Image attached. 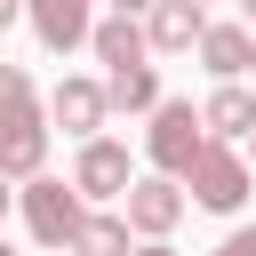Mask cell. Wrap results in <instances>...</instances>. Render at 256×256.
Here are the masks:
<instances>
[{
  "mask_svg": "<svg viewBox=\"0 0 256 256\" xmlns=\"http://www.w3.org/2000/svg\"><path fill=\"white\" fill-rule=\"evenodd\" d=\"M48 120L64 128V136H80V144H96V128L112 120V96H104V80H56L48 88Z\"/></svg>",
  "mask_w": 256,
  "mask_h": 256,
  "instance_id": "8992f818",
  "label": "cell"
},
{
  "mask_svg": "<svg viewBox=\"0 0 256 256\" xmlns=\"http://www.w3.org/2000/svg\"><path fill=\"white\" fill-rule=\"evenodd\" d=\"M248 168H256V136H248Z\"/></svg>",
  "mask_w": 256,
  "mask_h": 256,
  "instance_id": "7402d4cb",
  "label": "cell"
},
{
  "mask_svg": "<svg viewBox=\"0 0 256 256\" xmlns=\"http://www.w3.org/2000/svg\"><path fill=\"white\" fill-rule=\"evenodd\" d=\"M136 256H176V248H168V240H144V248H136Z\"/></svg>",
  "mask_w": 256,
  "mask_h": 256,
  "instance_id": "d6986e66",
  "label": "cell"
},
{
  "mask_svg": "<svg viewBox=\"0 0 256 256\" xmlns=\"http://www.w3.org/2000/svg\"><path fill=\"white\" fill-rule=\"evenodd\" d=\"M32 104V72L24 64H0V112H24Z\"/></svg>",
  "mask_w": 256,
  "mask_h": 256,
  "instance_id": "9a60e30c",
  "label": "cell"
},
{
  "mask_svg": "<svg viewBox=\"0 0 256 256\" xmlns=\"http://www.w3.org/2000/svg\"><path fill=\"white\" fill-rule=\"evenodd\" d=\"M16 208H24V224H32V240H40V248H64V256H72V240H80V224H88V200H80L72 184L32 176V184L16 192Z\"/></svg>",
  "mask_w": 256,
  "mask_h": 256,
  "instance_id": "7a4b0ae2",
  "label": "cell"
},
{
  "mask_svg": "<svg viewBox=\"0 0 256 256\" xmlns=\"http://www.w3.org/2000/svg\"><path fill=\"white\" fill-rule=\"evenodd\" d=\"M24 24L40 32L48 56H64V48H88L96 40V0H24Z\"/></svg>",
  "mask_w": 256,
  "mask_h": 256,
  "instance_id": "ba28073f",
  "label": "cell"
},
{
  "mask_svg": "<svg viewBox=\"0 0 256 256\" xmlns=\"http://www.w3.org/2000/svg\"><path fill=\"white\" fill-rule=\"evenodd\" d=\"M216 256H256V224H240V232H224V240H216Z\"/></svg>",
  "mask_w": 256,
  "mask_h": 256,
  "instance_id": "2e32d148",
  "label": "cell"
},
{
  "mask_svg": "<svg viewBox=\"0 0 256 256\" xmlns=\"http://www.w3.org/2000/svg\"><path fill=\"white\" fill-rule=\"evenodd\" d=\"M200 64L216 72V88L240 80V72H256V32H248V24H208V32H200Z\"/></svg>",
  "mask_w": 256,
  "mask_h": 256,
  "instance_id": "8fae6325",
  "label": "cell"
},
{
  "mask_svg": "<svg viewBox=\"0 0 256 256\" xmlns=\"http://www.w3.org/2000/svg\"><path fill=\"white\" fill-rule=\"evenodd\" d=\"M136 8H144V16H152V8H160V0H112V16H136Z\"/></svg>",
  "mask_w": 256,
  "mask_h": 256,
  "instance_id": "e0dca14e",
  "label": "cell"
},
{
  "mask_svg": "<svg viewBox=\"0 0 256 256\" xmlns=\"http://www.w3.org/2000/svg\"><path fill=\"white\" fill-rule=\"evenodd\" d=\"M200 120H208V144H248V136H256V96H248L240 80H224V88H208Z\"/></svg>",
  "mask_w": 256,
  "mask_h": 256,
  "instance_id": "30bf717a",
  "label": "cell"
},
{
  "mask_svg": "<svg viewBox=\"0 0 256 256\" xmlns=\"http://www.w3.org/2000/svg\"><path fill=\"white\" fill-rule=\"evenodd\" d=\"M240 16H248V32H256V0H240Z\"/></svg>",
  "mask_w": 256,
  "mask_h": 256,
  "instance_id": "44dd1931",
  "label": "cell"
},
{
  "mask_svg": "<svg viewBox=\"0 0 256 256\" xmlns=\"http://www.w3.org/2000/svg\"><path fill=\"white\" fill-rule=\"evenodd\" d=\"M72 256H136V240H128V216H104V208H88V224H80Z\"/></svg>",
  "mask_w": 256,
  "mask_h": 256,
  "instance_id": "5bb4252c",
  "label": "cell"
},
{
  "mask_svg": "<svg viewBox=\"0 0 256 256\" xmlns=\"http://www.w3.org/2000/svg\"><path fill=\"white\" fill-rule=\"evenodd\" d=\"M88 48H96V64H104V72H128V64H144V56H152V40H144V24H136V16H96V40H88Z\"/></svg>",
  "mask_w": 256,
  "mask_h": 256,
  "instance_id": "7c38bea8",
  "label": "cell"
},
{
  "mask_svg": "<svg viewBox=\"0 0 256 256\" xmlns=\"http://www.w3.org/2000/svg\"><path fill=\"white\" fill-rule=\"evenodd\" d=\"M200 8H208V0H200Z\"/></svg>",
  "mask_w": 256,
  "mask_h": 256,
  "instance_id": "cb8c5ba5",
  "label": "cell"
},
{
  "mask_svg": "<svg viewBox=\"0 0 256 256\" xmlns=\"http://www.w3.org/2000/svg\"><path fill=\"white\" fill-rule=\"evenodd\" d=\"M184 192H192V208H208V216H232V208L256 192V168H248V152H232V144H208V152L192 160Z\"/></svg>",
  "mask_w": 256,
  "mask_h": 256,
  "instance_id": "3957f363",
  "label": "cell"
},
{
  "mask_svg": "<svg viewBox=\"0 0 256 256\" xmlns=\"http://www.w3.org/2000/svg\"><path fill=\"white\" fill-rule=\"evenodd\" d=\"M128 184H136L128 144H112V136L80 144V160H72V192H80V200H128Z\"/></svg>",
  "mask_w": 256,
  "mask_h": 256,
  "instance_id": "52a82bcc",
  "label": "cell"
},
{
  "mask_svg": "<svg viewBox=\"0 0 256 256\" xmlns=\"http://www.w3.org/2000/svg\"><path fill=\"white\" fill-rule=\"evenodd\" d=\"M184 208H192V192H184L176 176H136V184H128V200H120L128 232H144V240H168V232L184 224Z\"/></svg>",
  "mask_w": 256,
  "mask_h": 256,
  "instance_id": "277c9868",
  "label": "cell"
},
{
  "mask_svg": "<svg viewBox=\"0 0 256 256\" xmlns=\"http://www.w3.org/2000/svg\"><path fill=\"white\" fill-rule=\"evenodd\" d=\"M16 16H24V0H0V32H8V24H16Z\"/></svg>",
  "mask_w": 256,
  "mask_h": 256,
  "instance_id": "ac0fdd59",
  "label": "cell"
},
{
  "mask_svg": "<svg viewBox=\"0 0 256 256\" xmlns=\"http://www.w3.org/2000/svg\"><path fill=\"white\" fill-rule=\"evenodd\" d=\"M104 96H112V112H160V104H168V96H160V72H152V64L104 72Z\"/></svg>",
  "mask_w": 256,
  "mask_h": 256,
  "instance_id": "4fadbf2b",
  "label": "cell"
},
{
  "mask_svg": "<svg viewBox=\"0 0 256 256\" xmlns=\"http://www.w3.org/2000/svg\"><path fill=\"white\" fill-rule=\"evenodd\" d=\"M144 152H152V176H192V160L208 152V120H200V104H184V96H168L160 112H152V128H144Z\"/></svg>",
  "mask_w": 256,
  "mask_h": 256,
  "instance_id": "6da1fadb",
  "label": "cell"
},
{
  "mask_svg": "<svg viewBox=\"0 0 256 256\" xmlns=\"http://www.w3.org/2000/svg\"><path fill=\"white\" fill-rule=\"evenodd\" d=\"M200 32H208V8H200V0H160V8L144 16V40H152L160 56H192Z\"/></svg>",
  "mask_w": 256,
  "mask_h": 256,
  "instance_id": "9c48e42d",
  "label": "cell"
},
{
  "mask_svg": "<svg viewBox=\"0 0 256 256\" xmlns=\"http://www.w3.org/2000/svg\"><path fill=\"white\" fill-rule=\"evenodd\" d=\"M0 256H16V248H8V240H0Z\"/></svg>",
  "mask_w": 256,
  "mask_h": 256,
  "instance_id": "603a6c76",
  "label": "cell"
},
{
  "mask_svg": "<svg viewBox=\"0 0 256 256\" xmlns=\"http://www.w3.org/2000/svg\"><path fill=\"white\" fill-rule=\"evenodd\" d=\"M8 208H16V192H8V176H0V216H8Z\"/></svg>",
  "mask_w": 256,
  "mask_h": 256,
  "instance_id": "ffe728a7",
  "label": "cell"
},
{
  "mask_svg": "<svg viewBox=\"0 0 256 256\" xmlns=\"http://www.w3.org/2000/svg\"><path fill=\"white\" fill-rule=\"evenodd\" d=\"M48 168V112L24 104V112H0V176L8 184H32Z\"/></svg>",
  "mask_w": 256,
  "mask_h": 256,
  "instance_id": "5b68a950",
  "label": "cell"
}]
</instances>
